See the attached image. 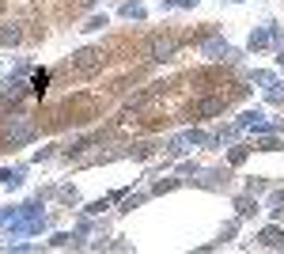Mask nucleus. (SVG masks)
<instances>
[{
	"label": "nucleus",
	"instance_id": "nucleus-2",
	"mask_svg": "<svg viewBox=\"0 0 284 254\" xmlns=\"http://www.w3.org/2000/svg\"><path fill=\"white\" fill-rule=\"evenodd\" d=\"M220 106H224V103H216V99H212V103H201V114H216Z\"/></svg>",
	"mask_w": 284,
	"mask_h": 254
},
{
	"label": "nucleus",
	"instance_id": "nucleus-1",
	"mask_svg": "<svg viewBox=\"0 0 284 254\" xmlns=\"http://www.w3.org/2000/svg\"><path fill=\"white\" fill-rule=\"evenodd\" d=\"M99 65H103V53H99V50H84V53H76L72 69H76V72H91V69H99Z\"/></svg>",
	"mask_w": 284,
	"mask_h": 254
}]
</instances>
